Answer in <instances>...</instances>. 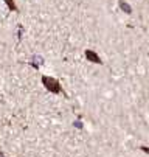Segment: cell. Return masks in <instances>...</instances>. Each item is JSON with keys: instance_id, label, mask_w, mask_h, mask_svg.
Segmentation results:
<instances>
[{"instance_id": "7a4b0ae2", "label": "cell", "mask_w": 149, "mask_h": 157, "mask_svg": "<svg viewBox=\"0 0 149 157\" xmlns=\"http://www.w3.org/2000/svg\"><path fill=\"white\" fill-rule=\"evenodd\" d=\"M84 56H86V59L89 62H93V64H98V65H102V59L99 58V55L90 48H87L86 52H84Z\"/></svg>"}, {"instance_id": "277c9868", "label": "cell", "mask_w": 149, "mask_h": 157, "mask_svg": "<svg viewBox=\"0 0 149 157\" xmlns=\"http://www.w3.org/2000/svg\"><path fill=\"white\" fill-rule=\"evenodd\" d=\"M2 2H5V3H6V6H8V10H9V11H13V13H19V6L16 5L14 0H2Z\"/></svg>"}, {"instance_id": "6da1fadb", "label": "cell", "mask_w": 149, "mask_h": 157, "mask_svg": "<svg viewBox=\"0 0 149 157\" xmlns=\"http://www.w3.org/2000/svg\"><path fill=\"white\" fill-rule=\"evenodd\" d=\"M40 82H42V86H44L50 94H53V95L62 94L64 97H69V95L65 94V90L62 89V84L59 82V79H56V78H53V76H48V75H42Z\"/></svg>"}, {"instance_id": "5b68a950", "label": "cell", "mask_w": 149, "mask_h": 157, "mask_svg": "<svg viewBox=\"0 0 149 157\" xmlns=\"http://www.w3.org/2000/svg\"><path fill=\"white\" fill-rule=\"evenodd\" d=\"M140 149H141V151H144V152H147V154H149V148H146V146H141V148H140Z\"/></svg>"}, {"instance_id": "3957f363", "label": "cell", "mask_w": 149, "mask_h": 157, "mask_svg": "<svg viewBox=\"0 0 149 157\" xmlns=\"http://www.w3.org/2000/svg\"><path fill=\"white\" fill-rule=\"evenodd\" d=\"M118 6H120L126 14H131V13H132V6L127 3V2H124V0H118Z\"/></svg>"}]
</instances>
